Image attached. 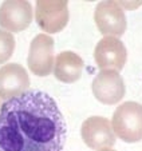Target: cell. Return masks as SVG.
<instances>
[{
	"label": "cell",
	"instance_id": "6da1fadb",
	"mask_svg": "<svg viewBox=\"0 0 142 151\" xmlns=\"http://www.w3.org/2000/svg\"><path fill=\"white\" fill-rule=\"evenodd\" d=\"M66 122L54 98L31 90L0 107V151H62Z\"/></svg>",
	"mask_w": 142,
	"mask_h": 151
},
{
	"label": "cell",
	"instance_id": "7a4b0ae2",
	"mask_svg": "<svg viewBox=\"0 0 142 151\" xmlns=\"http://www.w3.org/2000/svg\"><path fill=\"white\" fill-rule=\"evenodd\" d=\"M111 127L117 137L126 143L142 140V104L125 102L114 111Z\"/></svg>",
	"mask_w": 142,
	"mask_h": 151
},
{
	"label": "cell",
	"instance_id": "3957f363",
	"mask_svg": "<svg viewBox=\"0 0 142 151\" xmlns=\"http://www.w3.org/2000/svg\"><path fill=\"white\" fill-rule=\"evenodd\" d=\"M36 23L40 28L47 34H57L62 31L68 23L70 14H68L67 1H47L40 0L36 1L35 8Z\"/></svg>",
	"mask_w": 142,
	"mask_h": 151
},
{
	"label": "cell",
	"instance_id": "277c9868",
	"mask_svg": "<svg viewBox=\"0 0 142 151\" xmlns=\"http://www.w3.org/2000/svg\"><path fill=\"white\" fill-rule=\"evenodd\" d=\"M27 64L36 76H47L54 68V39L50 35L39 34L32 39Z\"/></svg>",
	"mask_w": 142,
	"mask_h": 151
},
{
	"label": "cell",
	"instance_id": "5b68a950",
	"mask_svg": "<svg viewBox=\"0 0 142 151\" xmlns=\"http://www.w3.org/2000/svg\"><path fill=\"white\" fill-rule=\"evenodd\" d=\"M91 91L98 102L103 104H115L125 96V82L115 70H102L93 80Z\"/></svg>",
	"mask_w": 142,
	"mask_h": 151
},
{
	"label": "cell",
	"instance_id": "8992f818",
	"mask_svg": "<svg viewBox=\"0 0 142 151\" xmlns=\"http://www.w3.org/2000/svg\"><path fill=\"white\" fill-rule=\"evenodd\" d=\"M94 59L99 70H123L128 60L126 47L118 37L105 36L98 42L94 50Z\"/></svg>",
	"mask_w": 142,
	"mask_h": 151
},
{
	"label": "cell",
	"instance_id": "52a82bcc",
	"mask_svg": "<svg viewBox=\"0 0 142 151\" xmlns=\"http://www.w3.org/2000/svg\"><path fill=\"white\" fill-rule=\"evenodd\" d=\"M94 20L98 29L106 36H122L126 31V16L115 1H101L95 8Z\"/></svg>",
	"mask_w": 142,
	"mask_h": 151
},
{
	"label": "cell",
	"instance_id": "ba28073f",
	"mask_svg": "<svg viewBox=\"0 0 142 151\" xmlns=\"http://www.w3.org/2000/svg\"><path fill=\"white\" fill-rule=\"evenodd\" d=\"M80 135L86 145L93 150L110 148L115 143V134L111 123L103 116H90L80 128Z\"/></svg>",
	"mask_w": 142,
	"mask_h": 151
},
{
	"label": "cell",
	"instance_id": "9c48e42d",
	"mask_svg": "<svg viewBox=\"0 0 142 151\" xmlns=\"http://www.w3.org/2000/svg\"><path fill=\"white\" fill-rule=\"evenodd\" d=\"M30 76L27 70L17 63H8L0 68V98L9 100L28 90Z\"/></svg>",
	"mask_w": 142,
	"mask_h": 151
},
{
	"label": "cell",
	"instance_id": "30bf717a",
	"mask_svg": "<svg viewBox=\"0 0 142 151\" xmlns=\"http://www.w3.org/2000/svg\"><path fill=\"white\" fill-rule=\"evenodd\" d=\"M32 22V7L30 1L11 0L0 6V26L8 32H20Z\"/></svg>",
	"mask_w": 142,
	"mask_h": 151
},
{
	"label": "cell",
	"instance_id": "8fae6325",
	"mask_svg": "<svg viewBox=\"0 0 142 151\" xmlns=\"http://www.w3.org/2000/svg\"><path fill=\"white\" fill-rule=\"evenodd\" d=\"M83 71V60L75 52L63 51L57 56L54 63V75L62 83H74L80 78Z\"/></svg>",
	"mask_w": 142,
	"mask_h": 151
},
{
	"label": "cell",
	"instance_id": "7c38bea8",
	"mask_svg": "<svg viewBox=\"0 0 142 151\" xmlns=\"http://www.w3.org/2000/svg\"><path fill=\"white\" fill-rule=\"evenodd\" d=\"M15 50V37L8 31L0 29V64L6 63L12 56Z\"/></svg>",
	"mask_w": 142,
	"mask_h": 151
},
{
	"label": "cell",
	"instance_id": "4fadbf2b",
	"mask_svg": "<svg viewBox=\"0 0 142 151\" xmlns=\"http://www.w3.org/2000/svg\"><path fill=\"white\" fill-rule=\"evenodd\" d=\"M99 151H115V150H113V148H102V150H99Z\"/></svg>",
	"mask_w": 142,
	"mask_h": 151
},
{
	"label": "cell",
	"instance_id": "5bb4252c",
	"mask_svg": "<svg viewBox=\"0 0 142 151\" xmlns=\"http://www.w3.org/2000/svg\"><path fill=\"white\" fill-rule=\"evenodd\" d=\"M0 107H1V106H0Z\"/></svg>",
	"mask_w": 142,
	"mask_h": 151
}]
</instances>
